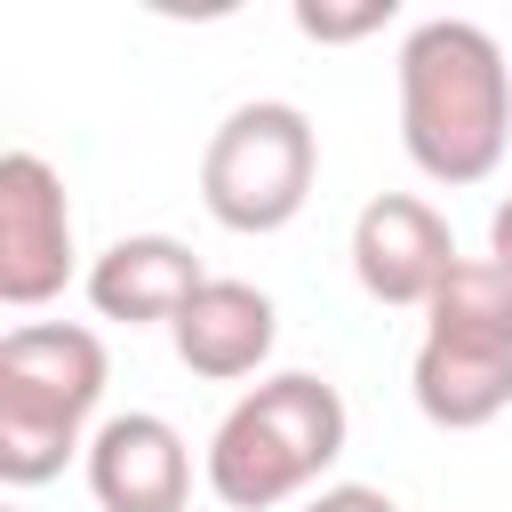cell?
<instances>
[{
	"mask_svg": "<svg viewBox=\"0 0 512 512\" xmlns=\"http://www.w3.org/2000/svg\"><path fill=\"white\" fill-rule=\"evenodd\" d=\"M400 144L448 192L496 176L512 144V64L488 24L424 16L400 40Z\"/></svg>",
	"mask_w": 512,
	"mask_h": 512,
	"instance_id": "6da1fadb",
	"label": "cell"
},
{
	"mask_svg": "<svg viewBox=\"0 0 512 512\" xmlns=\"http://www.w3.org/2000/svg\"><path fill=\"white\" fill-rule=\"evenodd\" d=\"M344 392L312 368H280L256 392H240L208 440V488L232 512H272L320 488V472L344 456Z\"/></svg>",
	"mask_w": 512,
	"mask_h": 512,
	"instance_id": "7a4b0ae2",
	"label": "cell"
},
{
	"mask_svg": "<svg viewBox=\"0 0 512 512\" xmlns=\"http://www.w3.org/2000/svg\"><path fill=\"white\" fill-rule=\"evenodd\" d=\"M104 336L80 320H24L0 336V480L40 488L64 456H88V416L104 400Z\"/></svg>",
	"mask_w": 512,
	"mask_h": 512,
	"instance_id": "3957f363",
	"label": "cell"
},
{
	"mask_svg": "<svg viewBox=\"0 0 512 512\" xmlns=\"http://www.w3.org/2000/svg\"><path fill=\"white\" fill-rule=\"evenodd\" d=\"M408 392L440 432H480L512 408V272L496 256H464L424 304Z\"/></svg>",
	"mask_w": 512,
	"mask_h": 512,
	"instance_id": "277c9868",
	"label": "cell"
},
{
	"mask_svg": "<svg viewBox=\"0 0 512 512\" xmlns=\"http://www.w3.org/2000/svg\"><path fill=\"white\" fill-rule=\"evenodd\" d=\"M320 176V128L304 120V104L256 96L232 104L200 152V200L224 232H280L304 216Z\"/></svg>",
	"mask_w": 512,
	"mask_h": 512,
	"instance_id": "5b68a950",
	"label": "cell"
},
{
	"mask_svg": "<svg viewBox=\"0 0 512 512\" xmlns=\"http://www.w3.org/2000/svg\"><path fill=\"white\" fill-rule=\"evenodd\" d=\"M72 280V200L40 152L0 160V304L32 312Z\"/></svg>",
	"mask_w": 512,
	"mask_h": 512,
	"instance_id": "8992f818",
	"label": "cell"
},
{
	"mask_svg": "<svg viewBox=\"0 0 512 512\" xmlns=\"http://www.w3.org/2000/svg\"><path fill=\"white\" fill-rule=\"evenodd\" d=\"M456 264H464V256H456L448 216H440L432 200H416V192H376V200L352 216V280H360L376 304L424 312Z\"/></svg>",
	"mask_w": 512,
	"mask_h": 512,
	"instance_id": "52a82bcc",
	"label": "cell"
},
{
	"mask_svg": "<svg viewBox=\"0 0 512 512\" xmlns=\"http://www.w3.org/2000/svg\"><path fill=\"white\" fill-rule=\"evenodd\" d=\"M88 496L104 512H184L192 504V448L168 416L128 408L104 416L88 440Z\"/></svg>",
	"mask_w": 512,
	"mask_h": 512,
	"instance_id": "ba28073f",
	"label": "cell"
},
{
	"mask_svg": "<svg viewBox=\"0 0 512 512\" xmlns=\"http://www.w3.org/2000/svg\"><path fill=\"white\" fill-rule=\"evenodd\" d=\"M200 288H208L200 256H192L184 240H168V232H128V240H112V248L88 264V304H96V320H128V328H152V320L176 328V312H184Z\"/></svg>",
	"mask_w": 512,
	"mask_h": 512,
	"instance_id": "9c48e42d",
	"label": "cell"
},
{
	"mask_svg": "<svg viewBox=\"0 0 512 512\" xmlns=\"http://www.w3.org/2000/svg\"><path fill=\"white\" fill-rule=\"evenodd\" d=\"M168 336H176V360H184L192 376H208V384H240V376H256V368L272 360L280 312H272V296L248 288V280H208V288L176 312Z\"/></svg>",
	"mask_w": 512,
	"mask_h": 512,
	"instance_id": "30bf717a",
	"label": "cell"
},
{
	"mask_svg": "<svg viewBox=\"0 0 512 512\" xmlns=\"http://www.w3.org/2000/svg\"><path fill=\"white\" fill-rule=\"evenodd\" d=\"M392 24V0H360V8H320V0H304L296 8V32L304 40H360V32H384Z\"/></svg>",
	"mask_w": 512,
	"mask_h": 512,
	"instance_id": "8fae6325",
	"label": "cell"
},
{
	"mask_svg": "<svg viewBox=\"0 0 512 512\" xmlns=\"http://www.w3.org/2000/svg\"><path fill=\"white\" fill-rule=\"evenodd\" d=\"M304 512H400L384 488H368V480H336V488H320V496H304Z\"/></svg>",
	"mask_w": 512,
	"mask_h": 512,
	"instance_id": "7c38bea8",
	"label": "cell"
},
{
	"mask_svg": "<svg viewBox=\"0 0 512 512\" xmlns=\"http://www.w3.org/2000/svg\"><path fill=\"white\" fill-rule=\"evenodd\" d=\"M488 256L512 272V192H504V200H496V216H488Z\"/></svg>",
	"mask_w": 512,
	"mask_h": 512,
	"instance_id": "4fadbf2b",
	"label": "cell"
}]
</instances>
